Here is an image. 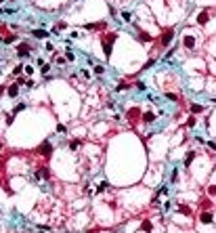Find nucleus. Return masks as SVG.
Returning <instances> with one entry per match:
<instances>
[{
    "label": "nucleus",
    "mask_w": 216,
    "mask_h": 233,
    "mask_svg": "<svg viewBox=\"0 0 216 233\" xmlns=\"http://www.w3.org/2000/svg\"><path fill=\"white\" fill-rule=\"evenodd\" d=\"M57 132H61V134H63V132H65V134H67V128H65V126H63V124H59V126H57Z\"/></svg>",
    "instance_id": "24"
},
{
    "label": "nucleus",
    "mask_w": 216,
    "mask_h": 233,
    "mask_svg": "<svg viewBox=\"0 0 216 233\" xmlns=\"http://www.w3.org/2000/svg\"><path fill=\"white\" fill-rule=\"evenodd\" d=\"M80 145H82V139H71V141H69V149H71V151H76Z\"/></svg>",
    "instance_id": "15"
},
{
    "label": "nucleus",
    "mask_w": 216,
    "mask_h": 233,
    "mask_svg": "<svg viewBox=\"0 0 216 233\" xmlns=\"http://www.w3.org/2000/svg\"><path fill=\"white\" fill-rule=\"evenodd\" d=\"M21 71H23V65H17V67L13 69V74H15V76H19V74H21Z\"/></svg>",
    "instance_id": "22"
},
{
    "label": "nucleus",
    "mask_w": 216,
    "mask_h": 233,
    "mask_svg": "<svg viewBox=\"0 0 216 233\" xmlns=\"http://www.w3.org/2000/svg\"><path fill=\"white\" fill-rule=\"evenodd\" d=\"M141 109H139V107H130V109L128 111H126V120H128L130 124H137L139 120H141Z\"/></svg>",
    "instance_id": "4"
},
{
    "label": "nucleus",
    "mask_w": 216,
    "mask_h": 233,
    "mask_svg": "<svg viewBox=\"0 0 216 233\" xmlns=\"http://www.w3.org/2000/svg\"><path fill=\"white\" fill-rule=\"evenodd\" d=\"M92 71H95L97 76H99V74H105V67H103V65H95V67H92Z\"/></svg>",
    "instance_id": "20"
},
{
    "label": "nucleus",
    "mask_w": 216,
    "mask_h": 233,
    "mask_svg": "<svg viewBox=\"0 0 216 233\" xmlns=\"http://www.w3.org/2000/svg\"><path fill=\"white\" fill-rule=\"evenodd\" d=\"M17 95H19V86H17V84H11V86H8V97L15 99Z\"/></svg>",
    "instance_id": "14"
},
{
    "label": "nucleus",
    "mask_w": 216,
    "mask_h": 233,
    "mask_svg": "<svg viewBox=\"0 0 216 233\" xmlns=\"http://www.w3.org/2000/svg\"><path fill=\"white\" fill-rule=\"evenodd\" d=\"M109 187H111V185H109V183H107V181H101V183H99V185H97V193H103L105 189H109Z\"/></svg>",
    "instance_id": "16"
},
{
    "label": "nucleus",
    "mask_w": 216,
    "mask_h": 233,
    "mask_svg": "<svg viewBox=\"0 0 216 233\" xmlns=\"http://www.w3.org/2000/svg\"><path fill=\"white\" fill-rule=\"evenodd\" d=\"M199 223H202V225H212V223H214V214H212V210H204V212H199Z\"/></svg>",
    "instance_id": "6"
},
{
    "label": "nucleus",
    "mask_w": 216,
    "mask_h": 233,
    "mask_svg": "<svg viewBox=\"0 0 216 233\" xmlns=\"http://www.w3.org/2000/svg\"><path fill=\"white\" fill-rule=\"evenodd\" d=\"M178 181V168L172 170V174H170V183H176Z\"/></svg>",
    "instance_id": "18"
},
{
    "label": "nucleus",
    "mask_w": 216,
    "mask_h": 233,
    "mask_svg": "<svg viewBox=\"0 0 216 233\" xmlns=\"http://www.w3.org/2000/svg\"><path fill=\"white\" fill-rule=\"evenodd\" d=\"M208 147H210V149H214V151H216V143H214V141H210V143H208Z\"/></svg>",
    "instance_id": "29"
},
{
    "label": "nucleus",
    "mask_w": 216,
    "mask_h": 233,
    "mask_svg": "<svg viewBox=\"0 0 216 233\" xmlns=\"http://www.w3.org/2000/svg\"><path fill=\"white\" fill-rule=\"evenodd\" d=\"M23 69H25V74H34V67L32 65H23Z\"/></svg>",
    "instance_id": "26"
},
{
    "label": "nucleus",
    "mask_w": 216,
    "mask_h": 233,
    "mask_svg": "<svg viewBox=\"0 0 216 233\" xmlns=\"http://www.w3.org/2000/svg\"><path fill=\"white\" fill-rule=\"evenodd\" d=\"M139 40L141 42H153V36L147 34V32H139Z\"/></svg>",
    "instance_id": "13"
},
{
    "label": "nucleus",
    "mask_w": 216,
    "mask_h": 233,
    "mask_svg": "<svg viewBox=\"0 0 216 233\" xmlns=\"http://www.w3.org/2000/svg\"><path fill=\"white\" fill-rule=\"evenodd\" d=\"M141 120L145 122V124H153V122H155V113H151V111H145V113L141 115Z\"/></svg>",
    "instance_id": "9"
},
{
    "label": "nucleus",
    "mask_w": 216,
    "mask_h": 233,
    "mask_svg": "<svg viewBox=\"0 0 216 233\" xmlns=\"http://www.w3.org/2000/svg\"><path fill=\"white\" fill-rule=\"evenodd\" d=\"M32 36L34 38H40V40H44V38H48V30H32Z\"/></svg>",
    "instance_id": "8"
},
{
    "label": "nucleus",
    "mask_w": 216,
    "mask_h": 233,
    "mask_svg": "<svg viewBox=\"0 0 216 233\" xmlns=\"http://www.w3.org/2000/svg\"><path fill=\"white\" fill-rule=\"evenodd\" d=\"M36 176H38V178H48V176H50V170H48L46 166H40V170L36 172Z\"/></svg>",
    "instance_id": "10"
},
{
    "label": "nucleus",
    "mask_w": 216,
    "mask_h": 233,
    "mask_svg": "<svg viewBox=\"0 0 216 233\" xmlns=\"http://www.w3.org/2000/svg\"><path fill=\"white\" fill-rule=\"evenodd\" d=\"M172 40H174V28H166L161 32V36H159V46L166 48V46L172 44Z\"/></svg>",
    "instance_id": "2"
},
{
    "label": "nucleus",
    "mask_w": 216,
    "mask_h": 233,
    "mask_svg": "<svg viewBox=\"0 0 216 233\" xmlns=\"http://www.w3.org/2000/svg\"><path fill=\"white\" fill-rule=\"evenodd\" d=\"M115 40H118V34H113V32L101 34V42H103V50H105V57L107 59L111 57V48H113V42Z\"/></svg>",
    "instance_id": "1"
},
{
    "label": "nucleus",
    "mask_w": 216,
    "mask_h": 233,
    "mask_svg": "<svg viewBox=\"0 0 216 233\" xmlns=\"http://www.w3.org/2000/svg\"><path fill=\"white\" fill-rule=\"evenodd\" d=\"M204 111V105L199 103H191V113H202Z\"/></svg>",
    "instance_id": "17"
},
{
    "label": "nucleus",
    "mask_w": 216,
    "mask_h": 233,
    "mask_svg": "<svg viewBox=\"0 0 216 233\" xmlns=\"http://www.w3.org/2000/svg\"><path fill=\"white\" fill-rule=\"evenodd\" d=\"M183 46L187 48V50H195V46H197V38L193 34H183Z\"/></svg>",
    "instance_id": "3"
},
{
    "label": "nucleus",
    "mask_w": 216,
    "mask_h": 233,
    "mask_svg": "<svg viewBox=\"0 0 216 233\" xmlns=\"http://www.w3.org/2000/svg\"><path fill=\"white\" fill-rule=\"evenodd\" d=\"M65 57H67V61H74L76 57H74V53H71V50H65Z\"/></svg>",
    "instance_id": "23"
},
{
    "label": "nucleus",
    "mask_w": 216,
    "mask_h": 233,
    "mask_svg": "<svg viewBox=\"0 0 216 233\" xmlns=\"http://www.w3.org/2000/svg\"><path fill=\"white\" fill-rule=\"evenodd\" d=\"M166 99H170V101H174V103H176V101H178V97H176L174 93H166Z\"/></svg>",
    "instance_id": "21"
},
{
    "label": "nucleus",
    "mask_w": 216,
    "mask_h": 233,
    "mask_svg": "<svg viewBox=\"0 0 216 233\" xmlns=\"http://www.w3.org/2000/svg\"><path fill=\"white\" fill-rule=\"evenodd\" d=\"M195 151H189L187 153V158H185V168H191V164H193V160H195Z\"/></svg>",
    "instance_id": "11"
},
{
    "label": "nucleus",
    "mask_w": 216,
    "mask_h": 233,
    "mask_svg": "<svg viewBox=\"0 0 216 233\" xmlns=\"http://www.w3.org/2000/svg\"><path fill=\"white\" fill-rule=\"evenodd\" d=\"M197 25H206V23H208L210 21V11H208V8H204V11H199V13H197Z\"/></svg>",
    "instance_id": "7"
},
{
    "label": "nucleus",
    "mask_w": 216,
    "mask_h": 233,
    "mask_svg": "<svg viewBox=\"0 0 216 233\" xmlns=\"http://www.w3.org/2000/svg\"><path fill=\"white\" fill-rule=\"evenodd\" d=\"M195 122H197V120H195V118H193V115H191V118H189V120H187V126H195Z\"/></svg>",
    "instance_id": "25"
},
{
    "label": "nucleus",
    "mask_w": 216,
    "mask_h": 233,
    "mask_svg": "<svg viewBox=\"0 0 216 233\" xmlns=\"http://www.w3.org/2000/svg\"><path fill=\"white\" fill-rule=\"evenodd\" d=\"M170 208H172V204H170V202H164V212H168Z\"/></svg>",
    "instance_id": "28"
},
{
    "label": "nucleus",
    "mask_w": 216,
    "mask_h": 233,
    "mask_svg": "<svg viewBox=\"0 0 216 233\" xmlns=\"http://www.w3.org/2000/svg\"><path fill=\"white\" fill-rule=\"evenodd\" d=\"M0 2H2V0H0Z\"/></svg>",
    "instance_id": "31"
},
{
    "label": "nucleus",
    "mask_w": 216,
    "mask_h": 233,
    "mask_svg": "<svg viewBox=\"0 0 216 233\" xmlns=\"http://www.w3.org/2000/svg\"><path fill=\"white\" fill-rule=\"evenodd\" d=\"M17 55H19V57H30V46H28V44H21L19 50H17Z\"/></svg>",
    "instance_id": "12"
},
{
    "label": "nucleus",
    "mask_w": 216,
    "mask_h": 233,
    "mask_svg": "<svg viewBox=\"0 0 216 233\" xmlns=\"http://www.w3.org/2000/svg\"><path fill=\"white\" fill-rule=\"evenodd\" d=\"M137 88H139V91H145L147 86H145V82H137Z\"/></svg>",
    "instance_id": "27"
},
{
    "label": "nucleus",
    "mask_w": 216,
    "mask_h": 233,
    "mask_svg": "<svg viewBox=\"0 0 216 233\" xmlns=\"http://www.w3.org/2000/svg\"><path fill=\"white\" fill-rule=\"evenodd\" d=\"M52 149H55V147H52V143H48V141H44V143H42V145H40L38 149H36V151H38V153H40L42 158H50V156H52Z\"/></svg>",
    "instance_id": "5"
},
{
    "label": "nucleus",
    "mask_w": 216,
    "mask_h": 233,
    "mask_svg": "<svg viewBox=\"0 0 216 233\" xmlns=\"http://www.w3.org/2000/svg\"><path fill=\"white\" fill-rule=\"evenodd\" d=\"M122 19H124L126 23H130V21H132V15H130L128 11H124V13H122Z\"/></svg>",
    "instance_id": "19"
},
{
    "label": "nucleus",
    "mask_w": 216,
    "mask_h": 233,
    "mask_svg": "<svg viewBox=\"0 0 216 233\" xmlns=\"http://www.w3.org/2000/svg\"><path fill=\"white\" fill-rule=\"evenodd\" d=\"M0 151H2V143H0Z\"/></svg>",
    "instance_id": "30"
}]
</instances>
